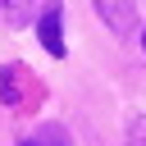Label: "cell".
Instances as JSON below:
<instances>
[{"label":"cell","instance_id":"cell-4","mask_svg":"<svg viewBox=\"0 0 146 146\" xmlns=\"http://www.w3.org/2000/svg\"><path fill=\"white\" fill-rule=\"evenodd\" d=\"M41 5L46 0H0V18H5V27H27L41 18Z\"/></svg>","mask_w":146,"mask_h":146},{"label":"cell","instance_id":"cell-2","mask_svg":"<svg viewBox=\"0 0 146 146\" xmlns=\"http://www.w3.org/2000/svg\"><path fill=\"white\" fill-rule=\"evenodd\" d=\"M96 5V14H100V23L110 27V32H132L137 27V0H91Z\"/></svg>","mask_w":146,"mask_h":146},{"label":"cell","instance_id":"cell-6","mask_svg":"<svg viewBox=\"0 0 146 146\" xmlns=\"http://www.w3.org/2000/svg\"><path fill=\"white\" fill-rule=\"evenodd\" d=\"M141 50H146V32H141Z\"/></svg>","mask_w":146,"mask_h":146},{"label":"cell","instance_id":"cell-1","mask_svg":"<svg viewBox=\"0 0 146 146\" xmlns=\"http://www.w3.org/2000/svg\"><path fill=\"white\" fill-rule=\"evenodd\" d=\"M36 36H41V50H46V55L64 59V5H59V0H46V5H41Z\"/></svg>","mask_w":146,"mask_h":146},{"label":"cell","instance_id":"cell-5","mask_svg":"<svg viewBox=\"0 0 146 146\" xmlns=\"http://www.w3.org/2000/svg\"><path fill=\"white\" fill-rule=\"evenodd\" d=\"M18 146H73L68 141V132H64V123H36Z\"/></svg>","mask_w":146,"mask_h":146},{"label":"cell","instance_id":"cell-3","mask_svg":"<svg viewBox=\"0 0 146 146\" xmlns=\"http://www.w3.org/2000/svg\"><path fill=\"white\" fill-rule=\"evenodd\" d=\"M0 105H9V110L27 105V68L23 64H5L0 68Z\"/></svg>","mask_w":146,"mask_h":146}]
</instances>
